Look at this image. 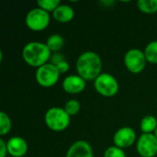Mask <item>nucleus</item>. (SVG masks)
Wrapping results in <instances>:
<instances>
[{
	"instance_id": "f3484780",
	"label": "nucleus",
	"mask_w": 157,
	"mask_h": 157,
	"mask_svg": "<svg viewBox=\"0 0 157 157\" xmlns=\"http://www.w3.org/2000/svg\"><path fill=\"white\" fill-rule=\"evenodd\" d=\"M144 52L147 62L151 63H157V40H153L148 43Z\"/></svg>"
},
{
	"instance_id": "b1692460",
	"label": "nucleus",
	"mask_w": 157,
	"mask_h": 157,
	"mask_svg": "<svg viewBox=\"0 0 157 157\" xmlns=\"http://www.w3.org/2000/svg\"><path fill=\"white\" fill-rule=\"evenodd\" d=\"M8 154L7 152V145L4 139H0V157H6Z\"/></svg>"
},
{
	"instance_id": "4468645a",
	"label": "nucleus",
	"mask_w": 157,
	"mask_h": 157,
	"mask_svg": "<svg viewBox=\"0 0 157 157\" xmlns=\"http://www.w3.org/2000/svg\"><path fill=\"white\" fill-rule=\"evenodd\" d=\"M46 45L52 52H59L64 45V39L60 34H52L48 37Z\"/></svg>"
},
{
	"instance_id": "a211bd4d",
	"label": "nucleus",
	"mask_w": 157,
	"mask_h": 157,
	"mask_svg": "<svg viewBox=\"0 0 157 157\" xmlns=\"http://www.w3.org/2000/svg\"><path fill=\"white\" fill-rule=\"evenodd\" d=\"M11 126L12 123L9 116L6 112L1 111L0 112V135L4 136L7 134L11 130Z\"/></svg>"
},
{
	"instance_id": "1a4fd4ad",
	"label": "nucleus",
	"mask_w": 157,
	"mask_h": 157,
	"mask_svg": "<svg viewBox=\"0 0 157 157\" xmlns=\"http://www.w3.org/2000/svg\"><path fill=\"white\" fill-rule=\"evenodd\" d=\"M136 141V132L131 127H122L119 129L113 136L115 146L125 149L132 146Z\"/></svg>"
},
{
	"instance_id": "393cba45",
	"label": "nucleus",
	"mask_w": 157,
	"mask_h": 157,
	"mask_svg": "<svg viewBox=\"0 0 157 157\" xmlns=\"http://www.w3.org/2000/svg\"><path fill=\"white\" fill-rule=\"evenodd\" d=\"M154 134L155 135V137H156V138H157V129H156V130H155V132H154Z\"/></svg>"
},
{
	"instance_id": "20e7f679",
	"label": "nucleus",
	"mask_w": 157,
	"mask_h": 157,
	"mask_svg": "<svg viewBox=\"0 0 157 157\" xmlns=\"http://www.w3.org/2000/svg\"><path fill=\"white\" fill-rule=\"evenodd\" d=\"M94 87L99 95L111 98L119 92L120 86L118 80L113 75L108 73H102L94 81Z\"/></svg>"
},
{
	"instance_id": "0eeeda50",
	"label": "nucleus",
	"mask_w": 157,
	"mask_h": 157,
	"mask_svg": "<svg viewBox=\"0 0 157 157\" xmlns=\"http://www.w3.org/2000/svg\"><path fill=\"white\" fill-rule=\"evenodd\" d=\"M146 62L144 52L140 49H131L124 55V64L132 74H140L145 68Z\"/></svg>"
},
{
	"instance_id": "6e6552de",
	"label": "nucleus",
	"mask_w": 157,
	"mask_h": 157,
	"mask_svg": "<svg viewBox=\"0 0 157 157\" xmlns=\"http://www.w3.org/2000/svg\"><path fill=\"white\" fill-rule=\"evenodd\" d=\"M136 149L140 156L155 157L157 155V138L154 133H143L137 140Z\"/></svg>"
},
{
	"instance_id": "9d476101",
	"label": "nucleus",
	"mask_w": 157,
	"mask_h": 157,
	"mask_svg": "<svg viewBox=\"0 0 157 157\" xmlns=\"http://www.w3.org/2000/svg\"><path fill=\"white\" fill-rule=\"evenodd\" d=\"M62 86L66 93L79 94L86 88V80L78 75H71L63 79Z\"/></svg>"
},
{
	"instance_id": "f8f14e48",
	"label": "nucleus",
	"mask_w": 157,
	"mask_h": 157,
	"mask_svg": "<svg viewBox=\"0 0 157 157\" xmlns=\"http://www.w3.org/2000/svg\"><path fill=\"white\" fill-rule=\"evenodd\" d=\"M65 157H94L91 145L83 140L74 143L68 149Z\"/></svg>"
},
{
	"instance_id": "39448f33",
	"label": "nucleus",
	"mask_w": 157,
	"mask_h": 157,
	"mask_svg": "<svg viewBox=\"0 0 157 157\" xmlns=\"http://www.w3.org/2000/svg\"><path fill=\"white\" fill-rule=\"evenodd\" d=\"M51 20V16L49 12L43 10L40 7H35L30 9L25 18L27 27L32 31H41L45 29Z\"/></svg>"
},
{
	"instance_id": "423d86ee",
	"label": "nucleus",
	"mask_w": 157,
	"mask_h": 157,
	"mask_svg": "<svg viewBox=\"0 0 157 157\" xmlns=\"http://www.w3.org/2000/svg\"><path fill=\"white\" fill-rule=\"evenodd\" d=\"M35 78L40 86L43 87H51L59 81L60 73L54 64L48 63L37 68Z\"/></svg>"
},
{
	"instance_id": "aec40b11",
	"label": "nucleus",
	"mask_w": 157,
	"mask_h": 157,
	"mask_svg": "<svg viewBox=\"0 0 157 157\" xmlns=\"http://www.w3.org/2000/svg\"><path fill=\"white\" fill-rule=\"evenodd\" d=\"M80 108H81V105H80L78 100L70 99V100L65 102L63 109H64V110L67 112V114L69 116H74V115H76L79 112Z\"/></svg>"
},
{
	"instance_id": "412c9836",
	"label": "nucleus",
	"mask_w": 157,
	"mask_h": 157,
	"mask_svg": "<svg viewBox=\"0 0 157 157\" xmlns=\"http://www.w3.org/2000/svg\"><path fill=\"white\" fill-rule=\"evenodd\" d=\"M104 157H126V155L123 149H121L114 145V146L109 147L105 151Z\"/></svg>"
},
{
	"instance_id": "dca6fc26",
	"label": "nucleus",
	"mask_w": 157,
	"mask_h": 157,
	"mask_svg": "<svg viewBox=\"0 0 157 157\" xmlns=\"http://www.w3.org/2000/svg\"><path fill=\"white\" fill-rule=\"evenodd\" d=\"M138 8L146 14H153L157 12V0H138Z\"/></svg>"
},
{
	"instance_id": "4be33fe9",
	"label": "nucleus",
	"mask_w": 157,
	"mask_h": 157,
	"mask_svg": "<svg viewBox=\"0 0 157 157\" xmlns=\"http://www.w3.org/2000/svg\"><path fill=\"white\" fill-rule=\"evenodd\" d=\"M55 66H56L57 70L59 71L60 75H61V74L67 73V72L69 71V69H70V64H69V63H68L67 61H65V60L63 61V62H61V63H59L56 64Z\"/></svg>"
},
{
	"instance_id": "f03ea898",
	"label": "nucleus",
	"mask_w": 157,
	"mask_h": 157,
	"mask_svg": "<svg viewBox=\"0 0 157 157\" xmlns=\"http://www.w3.org/2000/svg\"><path fill=\"white\" fill-rule=\"evenodd\" d=\"M52 52L46 43L40 41H30L27 43L22 50V58L27 64L39 68L50 61Z\"/></svg>"
},
{
	"instance_id": "ddd939ff",
	"label": "nucleus",
	"mask_w": 157,
	"mask_h": 157,
	"mask_svg": "<svg viewBox=\"0 0 157 157\" xmlns=\"http://www.w3.org/2000/svg\"><path fill=\"white\" fill-rule=\"evenodd\" d=\"M53 18L60 22V23H67L70 22L75 17V10L74 8L66 4L60 5L53 12H52Z\"/></svg>"
},
{
	"instance_id": "f257e3e1",
	"label": "nucleus",
	"mask_w": 157,
	"mask_h": 157,
	"mask_svg": "<svg viewBox=\"0 0 157 157\" xmlns=\"http://www.w3.org/2000/svg\"><path fill=\"white\" fill-rule=\"evenodd\" d=\"M76 71L78 75L86 81H95L102 74V61L100 56L92 51H86L79 55L76 60Z\"/></svg>"
},
{
	"instance_id": "2eb2a0df",
	"label": "nucleus",
	"mask_w": 157,
	"mask_h": 157,
	"mask_svg": "<svg viewBox=\"0 0 157 157\" xmlns=\"http://www.w3.org/2000/svg\"><path fill=\"white\" fill-rule=\"evenodd\" d=\"M141 130L144 133H153L157 129V120L155 116L147 115L143 118L140 124Z\"/></svg>"
},
{
	"instance_id": "6ab92c4d",
	"label": "nucleus",
	"mask_w": 157,
	"mask_h": 157,
	"mask_svg": "<svg viewBox=\"0 0 157 157\" xmlns=\"http://www.w3.org/2000/svg\"><path fill=\"white\" fill-rule=\"evenodd\" d=\"M37 5L47 12H53L60 5V0H38Z\"/></svg>"
},
{
	"instance_id": "9b49d317",
	"label": "nucleus",
	"mask_w": 157,
	"mask_h": 157,
	"mask_svg": "<svg viewBox=\"0 0 157 157\" xmlns=\"http://www.w3.org/2000/svg\"><path fill=\"white\" fill-rule=\"evenodd\" d=\"M7 152L12 157H23L28 153V144L20 136L11 137L7 143Z\"/></svg>"
},
{
	"instance_id": "7ed1b4c3",
	"label": "nucleus",
	"mask_w": 157,
	"mask_h": 157,
	"mask_svg": "<svg viewBox=\"0 0 157 157\" xmlns=\"http://www.w3.org/2000/svg\"><path fill=\"white\" fill-rule=\"evenodd\" d=\"M44 121L50 130L53 132H63L70 124V116L64 109L52 107L46 111Z\"/></svg>"
},
{
	"instance_id": "5701e85b",
	"label": "nucleus",
	"mask_w": 157,
	"mask_h": 157,
	"mask_svg": "<svg viewBox=\"0 0 157 157\" xmlns=\"http://www.w3.org/2000/svg\"><path fill=\"white\" fill-rule=\"evenodd\" d=\"M50 61H51V63L56 65V64H58L59 63L64 61V57H63V55L61 52H55V53L52 54Z\"/></svg>"
}]
</instances>
